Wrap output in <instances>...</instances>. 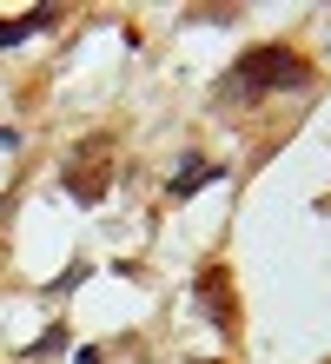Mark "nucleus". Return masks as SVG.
<instances>
[{
    "instance_id": "obj_5",
    "label": "nucleus",
    "mask_w": 331,
    "mask_h": 364,
    "mask_svg": "<svg viewBox=\"0 0 331 364\" xmlns=\"http://www.w3.org/2000/svg\"><path fill=\"white\" fill-rule=\"evenodd\" d=\"M53 351H66V331L53 325V331H40L33 345H27V358H53Z\"/></svg>"
},
{
    "instance_id": "obj_4",
    "label": "nucleus",
    "mask_w": 331,
    "mask_h": 364,
    "mask_svg": "<svg viewBox=\"0 0 331 364\" xmlns=\"http://www.w3.org/2000/svg\"><path fill=\"white\" fill-rule=\"evenodd\" d=\"M53 20H60V7H33V14H14V20H0V53H7V47H20L27 33H47Z\"/></svg>"
},
{
    "instance_id": "obj_1",
    "label": "nucleus",
    "mask_w": 331,
    "mask_h": 364,
    "mask_svg": "<svg viewBox=\"0 0 331 364\" xmlns=\"http://www.w3.org/2000/svg\"><path fill=\"white\" fill-rule=\"evenodd\" d=\"M298 87H312V60L292 53V47H252V53H238V67L232 80L219 93L226 100H265V93H298Z\"/></svg>"
},
{
    "instance_id": "obj_2",
    "label": "nucleus",
    "mask_w": 331,
    "mask_h": 364,
    "mask_svg": "<svg viewBox=\"0 0 331 364\" xmlns=\"http://www.w3.org/2000/svg\"><path fill=\"white\" fill-rule=\"evenodd\" d=\"M226 285H232V278H226V265H206V272H199V285H192L199 311H206L219 331H232V325H238V311H232V291H226Z\"/></svg>"
},
{
    "instance_id": "obj_3",
    "label": "nucleus",
    "mask_w": 331,
    "mask_h": 364,
    "mask_svg": "<svg viewBox=\"0 0 331 364\" xmlns=\"http://www.w3.org/2000/svg\"><path fill=\"white\" fill-rule=\"evenodd\" d=\"M212 179H226V166H206V159H179V173L166 179L172 199H192V192H206Z\"/></svg>"
}]
</instances>
